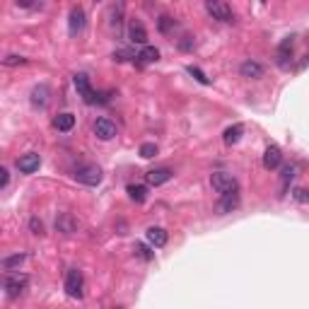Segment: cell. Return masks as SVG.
<instances>
[{
  "label": "cell",
  "instance_id": "7",
  "mask_svg": "<svg viewBox=\"0 0 309 309\" xmlns=\"http://www.w3.org/2000/svg\"><path fill=\"white\" fill-rule=\"evenodd\" d=\"M292 49H295V37H287L283 44L278 46V65H280V68H290Z\"/></svg>",
  "mask_w": 309,
  "mask_h": 309
},
{
  "label": "cell",
  "instance_id": "25",
  "mask_svg": "<svg viewBox=\"0 0 309 309\" xmlns=\"http://www.w3.org/2000/svg\"><path fill=\"white\" fill-rule=\"evenodd\" d=\"M157 25H160V32L167 34V32H172L174 27H176V22H174L172 17H167V15H164V17H160V22H157Z\"/></svg>",
  "mask_w": 309,
  "mask_h": 309
},
{
  "label": "cell",
  "instance_id": "29",
  "mask_svg": "<svg viewBox=\"0 0 309 309\" xmlns=\"http://www.w3.org/2000/svg\"><path fill=\"white\" fill-rule=\"evenodd\" d=\"M297 203H309V188H295V193H292Z\"/></svg>",
  "mask_w": 309,
  "mask_h": 309
},
{
  "label": "cell",
  "instance_id": "32",
  "mask_svg": "<svg viewBox=\"0 0 309 309\" xmlns=\"http://www.w3.org/2000/svg\"><path fill=\"white\" fill-rule=\"evenodd\" d=\"M29 227H32V232H34V235H41V232H44V227H41V223H39L37 218L29 223Z\"/></svg>",
  "mask_w": 309,
  "mask_h": 309
},
{
  "label": "cell",
  "instance_id": "5",
  "mask_svg": "<svg viewBox=\"0 0 309 309\" xmlns=\"http://www.w3.org/2000/svg\"><path fill=\"white\" fill-rule=\"evenodd\" d=\"M82 287H85L82 273L77 271V268H70L68 275H65V292L70 297H82Z\"/></svg>",
  "mask_w": 309,
  "mask_h": 309
},
{
  "label": "cell",
  "instance_id": "11",
  "mask_svg": "<svg viewBox=\"0 0 309 309\" xmlns=\"http://www.w3.org/2000/svg\"><path fill=\"white\" fill-rule=\"evenodd\" d=\"M73 82H75V89L82 94V99H85L87 104H92V97H94V92H92V87H89V77H87L85 73H77L73 77Z\"/></svg>",
  "mask_w": 309,
  "mask_h": 309
},
{
  "label": "cell",
  "instance_id": "1",
  "mask_svg": "<svg viewBox=\"0 0 309 309\" xmlns=\"http://www.w3.org/2000/svg\"><path fill=\"white\" fill-rule=\"evenodd\" d=\"M211 184H213V188H215L220 196L239 191V186H237V179L232 176V174H227V172H215L211 176Z\"/></svg>",
  "mask_w": 309,
  "mask_h": 309
},
{
  "label": "cell",
  "instance_id": "23",
  "mask_svg": "<svg viewBox=\"0 0 309 309\" xmlns=\"http://www.w3.org/2000/svg\"><path fill=\"white\" fill-rule=\"evenodd\" d=\"M138 58H143L145 63H157L160 61V51L155 49V46H143V51H140Z\"/></svg>",
  "mask_w": 309,
  "mask_h": 309
},
{
  "label": "cell",
  "instance_id": "27",
  "mask_svg": "<svg viewBox=\"0 0 309 309\" xmlns=\"http://www.w3.org/2000/svg\"><path fill=\"white\" fill-rule=\"evenodd\" d=\"M27 58H22V56H5L3 58V65H8V68H13V65H25Z\"/></svg>",
  "mask_w": 309,
  "mask_h": 309
},
{
  "label": "cell",
  "instance_id": "6",
  "mask_svg": "<svg viewBox=\"0 0 309 309\" xmlns=\"http://www.w3.org/2000/svg\"><path fill=\"white\" fill-rule=\"evenodd\" d=\"M85 25H87L85 10L75 5L73 10H70V17H68V29H70V34H73V37H75V34H80V32L85 29Z\"/></svg>",
  "mask_w": 309,
  "mask_h": 309
},
{
  "label": "cell",
  "instance_id": "4",
  "mask_svg": "<svg viewBox=\"0 0 309 309\" xmlns=\"http://www.w3.org/2000/svg\"><path fill=\"white\" fill-rule=\"evenodd\" d=\"M27 285H29V278L25 273H13L5 280V292H8V297H20L27 290Z\"/></svg>",
  "mask_w": 309,
  "mask_h": 309
},
{
  "label": "cell",
  "instance_id": "18",
  "mask_svg": "<svg viewBox=\"0 0 309 309\" xmlns=\"http://www.w3.org/2000/svg\"><path fill=\"white\" fill-rule=\"evenodd\" d=\"M32 104H34L37 109H44V107L49 104V87L46 85L34 87V92H32Z\"/></svg>",
  "mask_w": 309,
  "mask_h": 309
},
{
  "label": "cell",
  "instance_id": "21",
  "mask_svg": "<svg viewBox=\"0 0 309 309\" xmlns=\"http://www.w3.org/2000/svg\"><path fill=\"white\" fill-rule=\"evenodd\" d=\"M242 133H244V128H242L239 124H237V126H230V128L225 131V143H227V145H235V143H239Z\"/></svg>",
  "mask_w": 309,
  "mask_h": 309
},
{
  "label": "cell",
  "instance_id": "20",
  "mask_svg": "<svg viewBox=\"0 0 309 309\" xmlns=\"http://www.w3.org/2000/svg\"><path fill=\"white\" fill-rule=\"evenodd\" d=\"M128 198L136 200V203H143V200L148 198V188L143 184H131L128 186Z\"/></svg>",
  "mask_w": 309,
  "mask_h": 309
},
{
  "label": "cell",
  "instance_id": "33",
  "mask_svg": "<svg viewBox=\"0 0 309 309\" xmlns=\"http://www.w3.org/2000/svg\"><path fill=\"white\" fill-rule=\"evenodd\" d=\"M179 46H181V49H184V51H188V49H191V46H193V41H191V37H184V39H181V41H179Z\"/></svg>",
  "mask_w": 309,
  "mask_h": 309
},
{
  "label": "cell",
  "instance_id": "14",
  "mask_svg": "<svg viewBox=\"0 0 309 309\" xmlns=\"http://www.w3.org/2000/svg\"><path fill=\"white\" fill-rule=\"evenodd\" d=\"M145 179H148V184H152V186H162V184H167V181L172 179V169H167V167L150 169V172L145 174Z\"/></svg>",
  "mask_w": 309,
  "mask_h": 309
},
{
  "label": "cell",
  "instance_id": "24",
  "mask_svg": "<svg viewBox=\"0 0 309 309\" xmlns=\"http://www.w3.org/2000/svg\"><path fill=\"white\" fill-rule=\"evenodd\" d=\"M155 155H157V145L155 143H143L140 145V157L143 160H152Z\"/></svg>",
  "mask_w": 309,
  "mask_h": 309
},
{
  "label": "cell",
  "instance_id": "16",
  "mask_svg": "<svg viewBox=\"0 0 309 309\" xmlns=\"http://www.w3.org/2000/svg\"><path fill=\"white\" fill-rule=\"evenodd\" d=\"M239 205V191H235V193H225V196H220V203H218V211L220 213H232Z\"/></svg>",
  "mask_w": 309,
  "mask_h": 309
},
{
  "label": "cell",
  "instance_id": "28",
  "mask_svg": "<svg viewBox=\"0 0 309 309\" xmlns=\"http://www.w3.org/2000/svg\"><path fill=\"white\" fill-rule=\"evenodd\" d=\"M188 73L193 75V77H196L200 85H211V80L205 77V73H203V70H198V68H193V65H188Z\"/></svg>",
  "mask_w": 309,
  "mask_h": 309
},
{
  "label": "cell",
  "instance_id": "22",
  "mask_svg": "<svg viewBox=\"0 0 309 309\" xmlns=\"http://www.w3.org/2000/svg\"><path fill=\"white\" fill-rule=\"evenodd\" d=\"M25 254H15V256H8V259H3V268L5 271H13V268H20L22 263H25Z\"/></svg>",
  "mask_w": 309,
  "mask_h": 309
},
{
  "label": "cell",
  "instance_id": "8",
  "mask_svg": "<svg viewBox=\"0 0 309 309\" xmlns=\"http://www.w3.org/2000/svg\"><path fill=\"white\" fill-rule=\"evenodd\" d=\"M280 162H283V152H280V148H278V145H268L266 152H263V167H266L268 172H273V169L280 167Z\"/></svg>",
  "mask_w": 309,
  "mask_h": 309
},
{
  "label": "cell",
  "instance_id": "10",
  "mask_svg": "<svg viewBox=\"0 0 309 309\" xmlns=\"http://www.w3.org/2000/svg\"><path fill=\"white\" fill-rule=\"evenodd\" d=\"M39 164H41V157H39L37 152H29V155H22L17 160V169L22 174H34L39 169Z\"/></svg>",
  "mask_w": 309,
  "mask_h": 309
},
{
  "label": "cell",
  "instance_id": "17",
  "mask_svg": "<svg viewBox=\"0 0 309 309\" xmlns=\"http://www.w3.org/2000/svg\"><path fill=\"white\" fill-rule=\"evenodd\" d=\"M145 237H148V242L155 249H160V247H164V244H167V232H164L162 227H150Z\"/></svg>",
  "mask_w": 309,
  "mask_h": 309
},
{
  "label": "cell",
  "instance_id": "3",
  "mask_svg": "<svg viewBox=\"0 0 309 309\" xmlns=\"http://www.w3.org/2000/svg\"><path fill=\"white\" fill-rule=\"evenodd\" d=\"M205 10L213 20H220V22H232L235 20V13L227 3H220V0H208L205 3Z\"/></svg>",
  "mask_w": 309,
  "mask_h": 309
},
{
  "label": "cell",
  "instance_id": "12",
  "mask_svg": "<svg viewBox=\"0 0 309 309\" xmlns=\"http://www.w3.org/2000/svg\"><path fill=\"white\" fill-rule=\"evenodd\" d=\"M77 227H80V223L75 220L70 213H63V215H58V220H56V230L63 232V235H73V232H77Z\"/></svg>",
  "mask_w": 309,
  "mask_h": 309
},
{
  "label": "cell",
  "instance_id": "31",
  "mask_svg": "<svg viewBox=\"0 0 309 309\" xmlns=\"http://www.w3.org/2000/svg\"><path fill=\"white\" fill-rule=\"evenodd\" d=\"M8 184H10V172H8V169L3 167V169H0V186L5 188Z\"/></svg>",
  "mask_w": 309,
  "mask_h": 309
},
{
  "label": "cell",
  "instance_id": "19",
  "mask_svg": "<svg viewBox=\"0 0 309 309\" xmlns=\"http://www.w3.org/2000/svg\"><path fill=\"white\" fill-rule=\"evenodd\" d=\"M75 126V116L73 114H58V116H56V119H53V128H56V131H63V133H65V131H70V128H73Z\"/></svg>",
  "mask_w": 309,
  "mask_h": 309
},
{
  "label": "cell",
  "instance_id": "30",
  "mask_svg": "<svg viewBox=\"0 0 309 309\" xmlns=\"http://www.w3.org/2000/svg\"><path fill=\"white\" fill-rule=\"evenodd\" d=\"M136 254L140 256V259H145V261H150L152 259V251H150L145 244H136Z\"/></svg>",
  "mask_w": 309,
  "mask_h": 309
},
{
  "label": "cell",
  "instance_id": "15",
  "mask_svg": "<svg viewBox=\"0 0 309 309\" xmlns=\"http://www.w3.org/2000/svg\"><path fill=\"white\" fill-rule=\"evenodd\" d=\"M239 73L244 75V77H249V80H259L261 75H263V65L256 61H244L239 65Z\"/></svg>",
  "mask_w": 309,
  "mask_h": 309
},
{
  "label": "cell",
  "instance_id": "9",
  "mask_svg": "<svg viewBox=\"0 0 309 309\" xmlns=\"http://www.w3.org/2000/svg\"><path fill=\"white\" fill-rule=\"evenodd\" d=\"M94 136L99 138V140H112L114 136H116V126L109 121V119H97L94 121Z\"/></svg>",
  "mask_w": 309,
  "mask_h": 309
},
{
  "label": "cell",
  "instance_id": "26",
  "mask_svg": "<svg viewBox=\"0 0 309 309\" xmlns=\"http://www.w3.org/2000/svg\"><path fill=\"white\" fill-rule=\"evenodd\" d=\"M295 174H297V167H292V164H290V167H285V169H283V176H280V179H283V188L290 184L292 179H295Z\"/></svg>",
  "mask_w": 309,
  "mask_h": 309
},
{
  "label": "cell",
  "instance_id": "2",
  "mask_svg": "<svg viewBox=\"0 0 309 309\" xmlns=\"http://www.w3.org/2000/svg\"><path fill=\"white\" fill-rule=\"evenodd\" d=\"M73 176L85 186H97L101 181V169H99L97 164H80Z\"/></svg>",
  "mask_w": 309,
  "mask_h": 309
},
{
  "label": "cell",
  "instance_id": "13",
  "mask_svg": "<svg viewBox=\"0 0 309 309\" xmlns=\"http://www.w3.org/2000/svg\"><path fill=\"white\" fill-rule=\"evenodd\" d=\"M128 39H131L133 44H143V46H148V32H145L143 22L133 20V22L128 25Z\"/></svg>",
  "mask_w": 309,
  "mask_h": 309
}]
</instances>
